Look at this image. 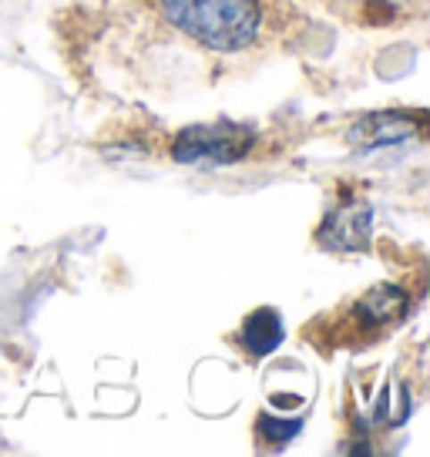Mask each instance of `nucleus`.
I'll return each mask as SVG.
<instances>
[{
    "mask_svg": "<svg viewBox=\"0 0 430 457\" xmlns=\"http://www.w3.org/2000/svg\"><path fill=\"white\" fill-rule=\"evenodd\" d=\"M300 430H302V420H276V417H269V414H262L256 420L259 441L273 444V447H286Z\"/></svg>",
    "mask_w": 430,
    "mask_h": 457,
    "instance_id": "8",
    "label": "nucleus"
},
{
    "mask_svg": "<svg viewBox=\"0 0 430 457\" xmlns=\"http://www.w3.org/2000/svg\"><path fill=\"white\" fill-rule=\"evenodd\" d=\"M161 17L186 37L222 54L256 44L262 30L259 0H161Z\"/></svg>",
    "mask_w": 430,
    "mask_h": 457,
    "instance_id": "1",
    "label": "nucleus"
},
{
    "mask_svg": "<svg viewBox=\"0 0 430 457\" xmlns=\"http://www.w3.org/2000/svg\"><path fill=\"white\" fill-rule=\"evenodd\" d=\"M256 148V131L239 121H212L182 129L172 142V158L178 165H236Z\"/></svg>",
    "mask_w": 430,
    "mask_h": 457,
    "instance_id": "2",
    "label": "nucleus"
},
{
    "mask_svg": "<svg viewBox=\"0 0 430 457\" xmlns=\"http://www.w3.org/2000/svg\"><path fill=\"white\" fill-rule=\"evenodd\" d=\"M373 232V209L370 202H357V205H343V209H333L323 226L316 232V239L333 249V253H357L367 249Z\"/></svg>",
    "mask_w": 430,
    "mask_h": 457,
    "instance_id": "5",
    "label": "nucleus"
},
{
    "mask_svg": "<svg viewBox=\"0 0 430 457\" xmlns=\"http://www.w3.org/2000/svg\"><path fill=\"white\" fill-rule=\"evenodd\" d=\"M410 310V296L407 289L393 283H380L367 289L360 300L350 303L343 320H336L333 327V343H370L393 329Z\"/></svg>",
    "mask_w": 430,
    "mask_h": 457,
    "instance_id": "3",
    "label": "nucleus"
},
{
    "mask_svg": "<svg viewBox=\"0 0 430 457\" xmlns=\"http://www.w3.org/2000/svg\"><path fill=\"white\" fill-rule=\"evenodd\" d=\"M363 24H393L410 7V0H333Z\"/></svg>",
    "mask_w": 430,
    "mask_h": 457,
    "instance_id": "7",
    "label": "nucleus"
},
{
    "mask_svg": "<svg viewBox=\"0 0 430 457\" xmlns=\"http://www.w3.org/2000/svg\"><path fill=\"white\" fill-rule=\"evenodd\" d=\"M424 114L410 112H376L360 118L350 129L346 142L353 152H380V148H401L424 135Z\"/></svg>",
    "mask_w": 430,
    "mask_h": 457,
    "instance_id": "4",
    "label": "nucleus"
},
{
    "mask_svg": "<svg viewBox=\"0 0 430 457\" xmlns=\"http://www.w3.org/2000/svg\"><path fill=\"white\" fill-rule=\"evenodd\" d=\"M286 340V327H283V316L269 310V306H259L256 313H249L243 320V329H239V343L245 346L249 357H269L276 353Z\"/></svg>",
    "mask_w": 430,
    "mask_h": 457,
    "instance_id": "6",
    "label": "nucleus"
}]
</instances>
